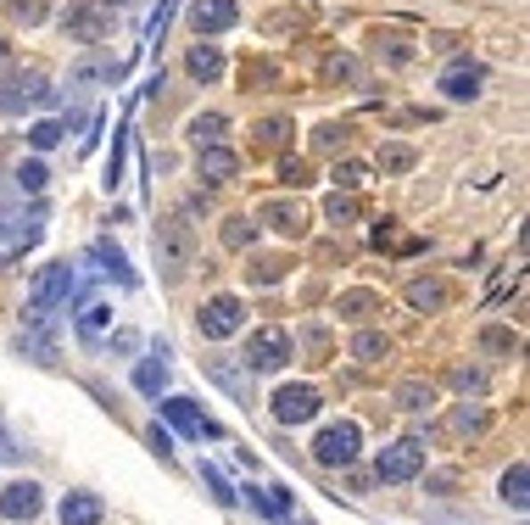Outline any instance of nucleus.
I'll return each instance as SVG.
<instances>
[{
	"instance_id": "f257e3e1",
	"label": "nucleus",
	"mask_w": 530,
	"mask_h": 525,
	"mask_svg": "<svg viewBox=\"0 0 530 525\" xmlns=\"http://www.w3.org/2000/svg\"><path fill=\"white\" fill-rule=\"evenodd\" d=\"M68 291H73V268H68V263L39 268V280H34V291H29V324L45 330V324L56 319V308L68 302Z\"/></svg>"
},
{
	"instance_id": "f03ea898",
	"label": "nucleus",
	"mask_w": 530,
	"mask_h": 525,
	"mask_svg": "<svg viewBox=\"0 0 530 525\" xmlns=\"http://www.w3.org/2000/svg\"><path fill=\"white\" fill-rule=\"evenodd\" d=\"M190 251H196V241H190V224L184 218H162L157 224V268L167 280H179L190 268Z\"/></svg>"
},
{
	"instance_id": "7ed1b4c3",
	"label": "nucleus",
	"mask_w": 530,
	"mask_h": 525,
	"mask_svg": "<svg viewBox=\"0 0 530 525\" xmlns=\"http://www.w3.org/2000/svg\"><path fill=\"white\" fill-rule=\"evenodd\" d=\"M357 442H363V436H357V425H352V419H341V425H324V431H318L313 458H318L324 470H347L352 458H357Z\"/></svg>"
},
{
	"instance_id": "20e7f679",
	"label": "nucleus",
	"mask_w": 530,
	"mask_h": 525,
	"mask_svg": "<svg viewBox=\"0 0 530 525\" xmlns=\"http://www.w3.org/2000/svg\"><path fill=\"white\" fill-rule=\"evenodd\" d=\"M39 101H51V84L45 73H6L0 78V112H23V107H39Z\"/></svg>"
},
{
	"instance_id": "39448f33",
	"label": "nucleus",
	"mask_w": 530,
	"mask_h": 525,
	"mask_svg": "<svg viewBox=\"0 0 530 525\" xmlns=\"http://www.w3.org/2000/svg\"><path fill=\"white\" fill-rule=\"evenodd\" d=\"M118 23V0H90V6H78L68 12V34L84 39V45H95V39H106Z\"/></svg>"
},
{
	"instance_id": "423d86ee",
	"label": "nucleus",
	"mask_w": 530,
	"mask_h": 525,
	"mask_svg": "<svg viewBox=\"0 0 530 525\" xmlns=\"http://www.w3.org/2000/svg\"><path fill=\"white\" fill-rule=\"evenodd\" d=\"M424 470V442H391V447H379V458H374V475L379 480H413Z\"/></svg>"
},
{
	"instance_id": "0eeeda50",
	"label": "nucleus",
	"mask_w": 530,
	"mask_h": 525,
	"mask_svg": "<svg viewBox=\"0 0 530 525\" xmlns=\"http://www.w3.org/2000/svg\"><path fill=\"white\" fill-rule=\"evenodd\" d=\"M290 352H296V341H290V330H280V324H268V330H257L246 341L251 369H280V364H290Z\"/></svg>"
},
{
	"instance_id": "6e6552de",
	"label": "nucleus",
	"mask_w": 530,
	"mask_h": 525,
	"mask_svg": "<svg viewBox=\"0 0 530 525\" xmlns=\"http://www.w3.org/2000/svg\"><path fill=\"white\" fill-rule=\"evenodd\" d=\"M201 335H207V341H224V335H235L241 324H246V313H241V302L235 297H212L207 308H201Z\"/></svg>"
},
{
	"instance_id": "1a4fd4ad",
	"label": "nucleus",
	"mask_w": 530,
	"mask_h": 525,
	"mask_svg": "<svg viewBox=\"0 0 530 525\" xmlns=\"http://www.w3.org/2000/svg\"><path fill=\"white\" fill-rule=\"evenodd\" d=\"M313 414H318V391L313 386H280L273 391V419H280V425H307Z\"/></svg>"
},
{
	"instance_id": "9d476101",
	"label": "nucleus",
	"mask_w": 530,
	"mask_h": 525,
	"mask_svg": "<svg viewBox=\"0 0 530 525\" xmlns=\"http://www.w3.org/2000/svg\"><path fill=\"white\" fill-rule=\"evenodd\" d=\"M241 6L235 0H196L190 6V23H196V34H218V29H235Z\"/></svg>"
},
{
	"instance_id": "9b49d317",
	"label": "nucleus",
	"mask_w": 530,
	"mask_h": 525,
	"mask_svg": "<svg viewBox=\"0 0 530 525\" xmlns=\"http://www.w3.org/2000/svg\"><path fill=\"white\" fill-rule=\"evenodd\" d=\"M39 241V218H0V258H17Z\"/></svg>"
},
{
	"instance_id": "f8f14e48",
	"label": "nucleus",
	"mask_w": 530,
	"mask_h": 525,
	"mask_svg": "<svg viewBox=\"0 0 530 525\" xmlns=\"http://www.w3.org/2000/svg\"><path fill=\"white\" fill-rule=\"evenodd\" d=\"M0 514H6V520H34L39 514V487H34V480L6 487V492H0Z\"/></svg>"
},
{
	"instance_id": "ddd939ff",
	"label": "nucleus",
	"mask_w": 530,
	"mask_h": 525,
	"mask_svg": "<svg viewBox=\"0 0 530 525\" xmlns=\"http://www.w3.org/2000/svg\"><path fill=\"white\" fill-rule=\"evenodd\" d=\"M162 419H167V425H179L184 436H218V425H212V419H201L190 403H179V397H167V403H162Z\"/></svg>"
},
{
	"instance_id": "4468645a",
	"label": "nucleus",
	"mask_w": 530,
	"mask_h": 525,
	"mask_svg": "<svg viewBox=\"0 0 530 525\" xmlns=\"http://www.w3.org/2000/svg\"><path fill=\"white\" fill-rule=\"evenodd\" d=\"M480 68H475V62H458V68H447V73H441V90H447L453 101H475L480 95Z\"/></svg>"
},
{
	"instance_id": "2eb2a0df",
	"label": "nucleus",
	"mask_w": 530,
	"mask_h": 525,
	"mask_svg": "<svg viewBox=\"0 0 530 525\" xmlns=\"http://www.w3.org/2000/svg\"><path fill=\"white\" fill-rule=\"evenodd\" d=\"M101 497L95 492H68L61 497V525H101Z\"/></svg>"
},
{
	"instance_id": "dca6fc26",
	"label": "nucleus",
	"mask_w": 530,
	"mask_h": 525,
	"mask_svg": "<svg viewBox=\"0 0 530 525\" xmlns=\"http://www.w3.org/2000/svg\"><path fill=\"white\" fill-rule=\"evenodd\" d=\"M201 179L207 185H224V179H235V168H241V157L235 152H224V145H201Z\"/></svg>"
},
{
	"instance_id": "f3484780",
	"label": "nucleus",
	"mask_w": 530,
	"mask_h": 525,
	"mask_svg": "<svg viewBox=\"0 0 530 525\" xmlns=\"http://www.w3.org/2000/svg\"><path fill=\"white\" fill-rule=\"evenodd\" d=\"M263 218L280 229V235H302V229H307V213H302L296 201H268V207H263Z\"/></svg>"
},
{
	"instance_id": "a211bd4d",
	"label": "nucleus",
	"mask_w": 530,
	"mask_h": 525,
	"mask_svg": "<svg viewBox=\"0 0 530 525\" xmlns=\"http://www.w3.org/2000/svg\"><path fill=\"white\" fill-rule=\"evenodd\" d=\"M408 308H419V313L447 308V285H441V280H413L408 285Z\"/></svg>"
},
{
	"instance_id": "6ab92c4d",
	"label": "nucleus",
	"mask_w": 530,
	"mask_h": 525,
	"mask_svg": "<svg viewBox=\"0 0 530 525\" xmlns=\"http://www.w3.org/2000/svg\"><path fill=\"white\" fill-rule=\"evenodd\" d=\"M90 258H95V263H106V275H118L123 285H135V268H129V258H123L112 241H95V246H90Z\"/></svg>"
},
{
	"instance_id": "aec40b11",
	"label": "nucleus",
	"mask_w": 530,
	"mask_h": 525,
	"mask_svg": "<svg viewBox=\"0 0 530 525\" xmlns=\"http://www.w3.org/2000/svg\"><path fill=\"white\" fill-rule=\"evenodd\" d=\"M184 68H190V78H218V73H224V56L212 51V45H196Z\"/></svg>"
},
{
	"instance_id": "412c9836",
	"label": "nucleus",
	"mask_w": 530,
	"mask_h": 525,
	"mask_svg": "<svg viewBox=\"0 0 530 525\" xmlns=\"http://www.w3.org/2000/svg\"><path fill=\"white\" fill-rule=\"evenodd\" d=\"M525 487H530V470H525V464H514V470L502 475V503H514V509H525V503H530V492H525Z\"/></svg>"
},
{
	"instance_id": "4be33fe9",
	"label": "nucleus",
	"mask_w": 530,
	"mask_h": 525,
	"mask_svg": "<svg viewBox=\"0 0 530 525\" xmlns=\"http://www.w3.org/2000/svg\"><path fill=\"white\" fill-rule=\"evenodd\" d=\"M207 374H212V381H218L224 391H235L241 403H246V374H241V369H229L224 358H207Z\"/></svg>"
},
{
	"instance_id": "5701e85b",
	"label": "nucleus",
	"mask_w": 530,
	"mask_h": 525,
	"mask_svg": "<svg viewBox=\"0 0 530 525\" xmlns=\"http://www.w3.org/2000/svg\"><path fill=\"white\" fill-rule=\"evenodd\" d=\"M6 17L23 23V29H34V23H45V0H6Z\"/></svg>"
},
{
	"instance_id": "b1692460",
	"label": "nucleus",
	"mask_w": 530,
	"mask_h": 525,
	"mask_svg": "<svg viewBox=\"0 0 530 525\" xmlns=\"http://www.w3.org/2000/svg\"><path fill=\"white\" fill-rule=\"evenodd\" d=\"M229 129V123L218 118V112H207V118H196V123H190V140H196V145H218V135Z\"/></svg>"
},
{
	"instance_id": "393cba45",
	"label": "nucleus",
	"mask_w": 530,
	"mask_h": 525,
	"mask_svg": "<svg viewBox=\"0 0 530 525\" xmlns=\"http://www.w3.org/2000/svg\"><path fill=\"white\" fill-rule=\"evenodd\" d=\"M352 352H357V358H363V364H379V358H386V335L363 330V335H357V341H352Z\"/></svg>"
},
{
	"instance_id": "a878e982",
	"label": "nucleus",
	"mask_w": 530,
	"mask_h": 525,
	"mask_svg": "<svg viewBox=\"0 0 530 525\" xmlns=\"http://www.w3.org/2000/svg\"><path fill=\"white\" fill-rule=\"evenodd\" d=\"M135 386H140L145 397H157V391L167 386V369H162V364H140V369H135Z\"/></svg>"
},
{
	"instance_id": "bb28decb",
	"label": "nucleus",
	"mask_w": 530,
	"mask_h": 525,
	"mask_svg": "<svg viewBox=\"0 0 530 525\" xmlns=\"http://www.w3.org/2000/svg\"><path fill=\"white\" fill-rule=\"evenodd\" d=\"M106 319H112V308H106V302H95V308H84V319H78V330H84V341H95V335L106 330Z\"/></svg>"
},
{
	"instance_id": "cd10ccee",
	"label": "nucleus",
	"mask_w": 530,
	"mask_h": 525,
	"mask_svg": "<svg viewBox=\"0 0 530 525\" xmlns=\"http://www.w3.org/2000/svg\"><path fill=\"white\" fill-rule=\"evenodd\" d=\"M17 191H45V162H23V168H17Z\"/></svg>"
},
{
	"instance_id": "c85d7f7f",
	"label": "nucleus",
	"mask_w": 530,
	"mask_h": 525,
	"mask_svg": "<svg viewBox=\"0 0 530 525\" xmlns=\"http://www.w3.org/2000/svg\"><path fill=\"white\" fill-rule=\"evenodd\" d=\"M324 218H330V224H352V218H357V201H352V196H330V201H324Z\"/></svg>"
},
{
	"instance_id": "c756f323",
	"label": "nucleus",
	"mask_w": 530,
	"mask_h": 525,
	"mask_svg": "<svg viewBox=\"0 0 530 525\" xmlns=\"http://www.w3.org/2000/svg\"><path fill=\"white\" fill-rule=\"evenodd\" d=\"M379 168H386V174H402V168H413V152L408 145H386V152H379Z\"/></svg>"
},
{
	"instance_id": "7c9ffc66",
	"label": "nucleus",
	"mask_w": 530,
	"mask_h": 525,
	"mask_svg": "<svg viewBox=\"0 0 530 525\" xmlns=\"http://www.w3.org/2000/svg\"><path fill=\"white\" fill-rule=\"evenodd\" d=\"M29 140H34V152H51V145L61 140V123H51V118H45V123H34Z\"/></svg>"
},
{
	"instance_id": "2f4dec72",
	"label": "nucleus",
	"mask_w": 530,
	"mask_h": 525,
	"mask_svg": "<svg viewBox=\"0 0 530 525\" xmlns=\"http://www.w3.org/2000/svg\"><path fill=\"white\" fill-rule=\"evenodd\" d=\"M251 235H257V224H251V218H229L224 224V246H246Z\"/></svg>"
},
{
	"instance_id": "473e14b6",
	"label": "nucleus",
	"mask_w": 530,
	"mask_h": 525,
	"mask_svg": "<svg viewBox=\"0 0 530 525\" xmlns=\"http://www.w3.org/2000/svg\"><path fill=\"white\" fill-rule=\"evenodd\" d=\"M201 480L212 487V497H218V503H235V492H229V480H224L218 470H212V464H201Z\"/></svg>"
},
{
	"instance_id": "72a5a7b5",
	"label": "nucleus",
	"mask_w": 530,
	"mask_h": 525,
	"mask_svg": "<svg viewBox=\"0 0 530 525\" xmlns=\"http://www.w3.org/2000/svg\"><path fill=\"white\" fill-rule=\"evenodd\" d=\"M335 185H341V191H357V185H363V162H341L335 168Z\"/></svg>"
},
{
	"instance_id": "f704fd0d",
	"label": "nucleus",
	"mask_w": 530,
	"mask_h": 525,
	"mask_svg": "<svg viewBox=\"0 0 530 525\" xmlns=\"http://www.w3.org/2000/svg\"><path fill=\"white\" fill-rule=\"evenodd\" d=\"M280 275H285V263H280V258H263L257 268H251V280H257V285H273Z\"/></svg>"
},
{
	"instance_id": "c9c22d12",
	"label": "nucleus",
	"mask_w": 530,
	"mask_h": 525,
	"mask_svg": "<svg viewBox=\"0 0 530 525\" xmlns=\"http://www.w3.org/2000/svg\"><path fill=\"white\" fill-rule=\"evenodd\" d=\"M396 397H402V408H424V403H430V386H413V381H408Z\"/></svg>"
},
{
	"instance_id": "e433bc0d",
	"label": "nucleus",
	"mask_w": 530,
	"mask_h": 525,
	"mask_svg": "<svg viewBox=\"0 0 530 525\" xmlns=\"http://www.w3.org/2000/svg\"><path fill=\"white\" fill-rule=\"evenodd\" d=\"M324 73H330V78H341V84H347V78L357 73V62H352V56H330V62H324Z\"/></svg>"
},
{
	"instance_id": "4c0bfd02",
	"label": "nucleus",
	"mask_w": 530,
	"mask_h": 525,
	"mask_svg": "<svg viewBox=\"0 0 530 525\" xmlns=\"http://www.w3.org/2000/svg\"><path fill=\"white\" fill-rule=\"evenodd\" d=\"M369 308H374V297H369V291H357V297H347V302H341V313H352V319H363Z\"/></svg>"
},
{
	"instance_id": "58836bf2",
	"label": "nucleus",
	"mask_w": 530,
	"mask_h": 525,
	"mask_svg": "<svg viewBox=\"0 0 530 525\" xmlns=\"http://www.w3.org/2000/svg\"><path fill=\"white\" fill-rule=\"evenodd\" d=\"M167 17H174V0H162V6H157V17H151V39H162V29H167Z\"/></svg>"
},
{
	"instance_id": "ea45409f",
	"label": "nucleus",
	"mask_w": 530,
	"mask_h": 525,
	"mask_svg": "<svg viewBox=\"0 0 530 525\" xmlns=\"http://www.w3.org/2000/svg\"><path fill=\"white\" fill-rule=\"evenodd\" d=\"M285 185H307V162H285Z\"/></svg>"
},
{
	"instance_id": "a19ab883",
	"label": "nucleus",
	"mask_w": 530,
	"mask_h": 525,
	"mask_svg": "<svg viewBox=\"0 0 530 525\" xmlns=\"http://www.w3.org/2000/svg\"><path fill=\"white\" fill-rule=\"evenodd\" d=\"M112 347H118V352H135V347H140V335H135V330H123V335H112Z\"/></svg>"
},
{
	"instance_id": "79ce46f5",
	"label": "nucleus",
	"mask_w": 530,
	"mask_h": 525,
	"mask_svg": "<svg viewBox=\"0 0 530 525\" xmlns=\"http://www.w3.org/2000/svg\"><path fill=\"white\" fill-rule=\"evenodd\" d=\"M151 447H157L162 458H167V453H174V442H167V431H157V425H151Z\"/></svg>"
},
{
	"instance_id": "37998d69",
	"label": "nucleus",
	"mask_w": 530,
	"mask_h": 525,
	"mask_svg": "<svg viewBox=\"0 0 530 525\" xmlns=\"http://www.w3.org/2000/svg\"><path fill=\"white\" fill-rule=\"evenodd\" d=\"M0 62H6V39H0Z\"/></svg>"
}]
</instances>
